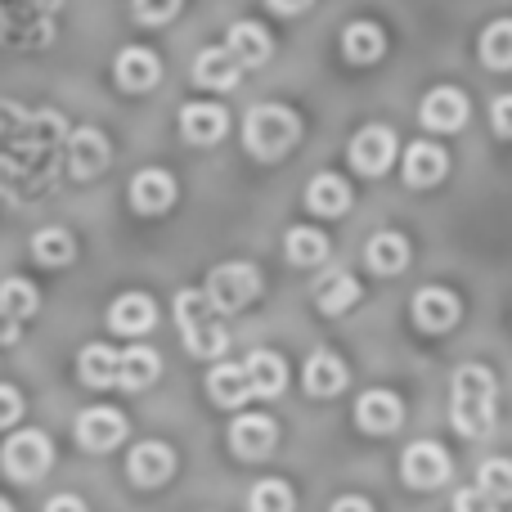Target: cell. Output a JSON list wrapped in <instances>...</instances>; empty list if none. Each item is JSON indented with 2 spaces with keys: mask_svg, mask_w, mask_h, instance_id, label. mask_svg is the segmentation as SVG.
I'll return each instance as SVG.
<instances>
[{
  "mask_svg": "<svg viewBox=\"0 0 512 512\" xmlns=\"http://www.w3.org/2000/svg\"><path fill=\"white\" fill-rule=\"evenodd\" d=\"M450 418H454V432L468 436V441H481V436L495 432V373L486 364H463L454 373Z\"/></svg>",
  "mask_w": 512,
  "mask_h": 512,
  "instance_id": "1",
  "label": "cell"
},
{
  "mask_svg": "<svg viewBox=\"0 0 512 512\" xmlns=\"http://www.w3.org/2000/svg\"><path fill=\"white\" fill-rule=\"evenodd\" d=\"M176 324H180V337H185L189 355H198V360H216V355L225 351V342H230L221 319H216L212 297L198 288H185L176 297Z\"/></svg>",
  "mask_w": 512,
  "mask_h": 512,
  "instance_id": "2",
  "label": "cell"
},
{
  "mask_svg": "<svg viewBox=\"0 0 512 512\" xmlns=\"http://www.w3.org/2000/svg\"><path fill=\"white\" fill-rule=\"evenodd\" d=\"M297 135H301L297 113L283 104H256L248 113V122H243V144H248V153L261 162L283 158V153L297 144Z\"/></svg>",
  "mask_w": 512,
  "mask_h": 512,
  "instance_id": "3",
  "label": "cell"
},
{
  "mask_svg": "<svg viewBox=\"0 0 512 512\" xmlns=\"http://www.w3.org/2000/svg\"><path fill=\"white\" fill-rule=\"evenodd\" d=\"M54 463V445L45 432H36V427H27V432H14L5 441V450H0V468H5L9 481H36L45 477Z\"/></svg>",
  "mask_w": 512,
  "mask_h": 512,
  "instance_id": "4",
  "label": "cell"
},
{
  "mask_svg": "<svg viewBox=\"0 0 512 512\" xmlns=\"http://www.w3.org/2000/svg\"><path fill=\"white\" fill-rule=\"evenodd\" d=\"M203 292L212 297V306L221 310V315H234V310H243L248 301H256V292H261V274H256V265H248V261L216 265V270L207 274Z\"/></svg>",
  "mask_w": 512,
  "mask_h": 512,
  "instance_id": "5",
  "label": "cell"
},
{
  "mask_svg": "<svg viewBox=\"0 0 512 512\" xmlns=\"http://www.w3.org/2000/svg\"><path fill=\"white\" fill-rule=\"evenodd\" d=\"M400 477H405V486H414V490L445 486V481H450V454H445L436 441H414L405 450V459H400Z\"/></svg>",
  "mask_w": 512,
  "mask_h": 512,
  "instance_id": "6",
  "label": "cell"
},
{
  "mask_svg": "<svg viewBox=\"0 0 512 512\" xmlns=\"http://www.w3.org/2000/svg\"><path fill=\"white\" fill-rule=\"evenodd\" d=\"M468 113H472V104H468V95H463V90L436 86V90H427L423 108H418V122H423L427 131L450 135V131H459V126H468Z\"/></svg>",
  "mask_w": 512,
  "mask_h": 512,
  "instance_id": "7",
  "label": "cell"
},
{
  "mask_svg": "<svg viewBox=\"0 0 512 512\" xmlns=\"http://www.w3.org/2000/svg\"><path fill=\"white\" fill-rule=\"evenodd\" d=\"M126 441V418L108 405H95L77 418V445L90 454H108L113 445Z\"/></svg>",
  "mask_w": 512,
  "mask_h": 512,
  "instance_id": "8",
  "label": "cell"
},
{
  "mask_svg": "<svg viewBox=\"0 0 512 512\" xmlns=\"http://www.w3.org/2000/svg\"><path fill=\"white\" fill-rule=\"evenodd\" d=\"M171 472H176V454H171L167 441H144V445H135L131 459H126V477L140 490H158Z\"/></svg>",
  "mask_w": 512,
  "mask_h": 512,
  "instance_id": "9",
  "label": "cell"
},
{
  "mask_svg": "<svg viewBox=\"0 0 512 512\" xmlns=\"http://www.w3.org/2000/svg\"><path fill=\"white\" fill-rule=\"evenodd\" d=\"M108 158H113V149H108L104 131L81 126V131L68 135V171H72V180H95L99 171L108 167Z\"/></svg>",
  "mask_w": 512,
  "mask_h": 512,
  "instance_id": "10",
  "label": "cell"
},
{
  "mask_svg": "<svg viewBox=\"0 0 512 512\" xmlns=\"http://www.w3.org/2000/svg\"><path fill=\"white\" fill-rule=\"evenodd\" d=\"M391 162H396V135L387 126H364L351 140V167L360 176H382Z\"/></svg>",
  "mask_w": 512,
  "mask_h": 512,
  "instance_id": "11",
  "label": "cell"
},
{
  "mask_svg": "<svg viewBox=\"0 0 512 512\" xmlns=\"http://www.w3.org/2000/svg\"><path fill=\"white\" fill-rule=\"evenodd\" d=\"M355 423H360L364 432H373V436H387V432H396V427L405 423V405H400L396 391L373 387V391H364L360 405H355Z\"/></svg>",
  "mask_w": 512,
  "mask_h": 512,
  "instance_id": "12",
  "label": "cell"
},
{
  "mask_svg": "<svg viewBox=\"0 0 512 512\" xmlns=\"http://www.w3.org/2000/svg\"><path fill=\"white\" fill-rule=\"evenodd\" d=\"M274 441H279V427L265 414H243V418H234V427H230V450L248 463L265 459V454L274 450Z\"/></svg>",
  "mask_w": 512,
  "mask_h": 512,
  "instance_id": "13",
  "label": "cell"
},
{
  "mask_svg": "<svg viewBox=\"0 0 512 512\" xmlns=\"http://www.w3.org/2000/svg\"><path fill=\"white\" fill-rule=\"evenodd\" d=\"M113 77L122 90H135V95H140V90H153L162 81V59L153 50H144V45H126L113 63Z\"/></svg>",
  "mask_w": 512,
  "mask_h": 512,
  "instance_id": "14",
  "label": "cell"
},
{
  "mask_svg": "<svg viewBox=\"0 0 512 512\" xmlns=\"http://www.w3.org/2000/svg\"><path fill=\"white\" fill-rule=\"evenodd\" d=\"M459 315H463V306L450 288H423L414 297V324L423 333H450L459 324Z\"/></svg>",
  "mask_w": 512,
  "mask_h": 512,
  "instance_id": "15",
  "label": "cell"
},
{
  "mask_svg": "<svg viewBox=\"0 0 512 512\" xmlns=\"http://www.w3.org/2000/svg\"><path fill=\"white\" fill-rule=\"evenodd\" d=\"M243 72L248 68H243L225 45H207V50L194 59V81L198 86H207V90H234L243 81Z\"/></svg>",
  "mask_w": 512,
  "mask_h": 512,
  "instance_id": "16",
  "label": "cell"
},
{
  "mask_svg": "<svg viewBox=\"0 0 512 512\" xmlns=\"http://www.w3.org/2000/svg\"><path fill=\"white\" fill-rule=\"evenodd\" d=\"M153 324H158V306H153V297H144V292H122V297L113 301V310H108V328L122 337H140V333H149Z\"/></svg>",
  "mask_w": 512,
  "mask_h": 512,
  "instance_id": "17",
  "label": "cell"
},
{
  "mask_svg": "<svg viewBox=\"0 0 512 512\" xmlns=\"http://www.w3.org/2000/svg\"><path fill=\"white\" fill-rule=\"evenodd\" d=\"M171 203H176V180H171L167 171L149 167L131 180V207L140 216H162Z\"/></svg>",
  "mask_w": 512,
  "mask_h": 512,
  "instance_id": "18",
  "label": "cell"
},
{
  "mask_svg": "<svg viewBox=\"0 0 512 512\" xmlns=\"http://www.w3.org/2000/svg\"><path fill=\"white\" fill-rule=\"evenodd\" d=\"M445 171H450V158H445L441 144L418 140V144H409V149H405V180H409L414 189H432V185H441Z\"/></svg>",
  "mask_w": 512,
  "mask_h": 512,
  "instance_id": "19",
  "label": "cell"
},
{
  "mask_svg": "<svg viewBox=\"0 0 512 512\" xmlns=\"http://www.w3.org/2000/svg\"><path fill=\"white\" fill-rule=\"evenodd\" d=\"M225 50H230L234 59L243 63V68H261V63L274 54V41H270V32H265L261 23L243 18V23L230 27V36H225Z\"/></svg>",
  "mask_w": 512,
  "mask_h": 512,
  "instance_id": "20",
  "label": "cell"
},
{
  "mask_svg": "<svg viewBox=\"0 0 512 512\" xmlns=\"http://www.w3.org/2000/svg\"><path fill=\"white\" fill-rule=\"evenodd\" d=\"M117 369H122V351H113L108 342H90L77 355V373L86 387H117Z\"/></svg>",
  "mask_w": 512,
  "mask_h": 512,
  "instance_id": "21",
  "label": "cell"
},
{
  "mask_svg": "<svg viewBox=\"0 0 512 512\" xmlns=\"http://www.w3.org/2000/svg\"><path fill=\"white\" fill-rule=\"evenodd\" d=\"M225 126H230V117H225L221 104H189L180 113V131H185L189 144H216L225 135Z\"/></svg>",
  "mask_w": 512,
  "mask_h": 512,
  "instance_id": "22",
  "label": "cell"
},
{
  "mask_svg": "<svg viewBox=\"0 0 512 512\" xmlns=\"http://www.w3.org/2000/svg\"><path fill=\"white\" fill-rule=\"evenodd\" d=\"M243 369H248V382H252V396H265L274 400L283 387H288V364L279 360L274 351H252L248 360H243Z\"/></svg>",
  "mask_w": 512,
  "mask_h": 512,
  "instance_id": "23",
  "label": "cell"
},
{
  "mask_svg": "<svg viewBox=\"0 0 512 512\" xmlns=\"http://www.w3.org/2000/svg\"><path fill=\"white\" fill-rule=\"evenodd\" d=\"M207 396H212L216 405H225V409H239L243 400L252 396L248 369H243V364H216V369L207 373Z\"/></svg>",
  "mask_w": 512,
  "mask_h": 512,
  "instance_id": "24",
  "label": "cell"
},
{
  "mask_svg": "<svg viewBox=\"0 0 512 512\" xmlns=\"http://www.w3.org/2000/svg\"><path fill=\"white\" fill-rule=\"evenodd\" d=\"M162 373V360L153 346H131V351H122V369H117V387L122 391H144L153 387Z\"/></svg>",
  "mask_w": 512,
  "mask_h": 512,
  "instance_id": "25",
  "label": "cell"
},
{
  "mask_svg": "<svg viewBox=\"0 0 512 512\" xmlns=\"http://www.w3.org/2000/svg\"><path fill=\"white\" fill-rule=\"evenodd\" d=\"M342 54L351 63H378L382 54H387V36H382V27L378 23H346V32H342Z\"/></svg>",
  "mask_w": 512,
  "mask_h": 512,
  "instance_id": "26",
  "label": "cell"
},
{
  "mask_svg": "<svg viewBox=\"0 0 512 512\" xmlns=\"http://www.w3.org/2000/svg\"><path fill=\"white\" fill-rule=\"evenodd\" d=\"M301 382H306L310 396H337V391L346 387V364L337 360L333 351H315L306 360V373H301Z\"/></svg>",
  "mask_w": 512,
  "mask_h": 512,
  "instance_id": "27",
  "label": "cell"
},
{
  "mask_svg": "<svg viewBox=\"0 0 512 512\" xmlns=\"http://www.w3.org/2000/svg\"><path fill=\"white\" fill-rule=\"evenodd\" d=\"M364 261H369L373 274H400L409 265V243L405 234L396 230H382L369 239V248H364Z\"/></svg>",
  "mask_w": 512,
  "mask_h": 512,
  "instance_id": "28",
  "label": "cell"
},
{
  "mask_svg": "<svg viewBox=\"0 0 512 512\" xmlns=\"http://www.w3.org/2000/svg\"><path fill=\"white\" fill-rule=\"evenodd\" d=\"M306 207L315 216H346V207H351V189H346L342 176H315L306 189Z\"/></svg>",
  "mask_w": 512,
  "mask_h": 512,
  "instance_id": "29",
  "label": "cell"
},
{
  "mask_svg": "<svg viewBox=\"0 0 512 512\" xmlns=\"http://www.w3.org/2000/svg\"><path fill=\"white\" fill-rule=\"evenodd\" d=\"M355 301H360V283H355L351 274H328L315 288V306L324 310V315H346Z\"/></svg>",
  "mask_w": 512,
  "mask_h": 512,
  "instance_id": "30",
  "label": "cell"
},
{
  "mask_svg": "<svg viewBox=\"0 0 512 512\" xmlns=\"http://www.w3.org/2000/svg\"><path fill=\"white\" fill-rule=\"evenodd\" d=\"M481 63L495 72L512 68V18H495V23L481 32Z\"/></svg>",
  "mask_w": 512,
  "mask_h": 512,
  "instance_id": "31",
  "label": "cell"
},
{
  "mask_svg": "<svg viewBox=\"0 0 512 512\" xmlns=\"http://www.w3.org/2000/svg\"><path fill=\"white\" fill-rule=\"evenodd\" d=\"M283 252H288L292 265H319L328 256V239L319 230H310V225H297V230H288V239H283Z\"/></svg>",
  "mask_w": 512,
  "mask_h": 512,
  "instance_id": "32",
  "label": "cell"
},
{
  "mask_svg": "<svg viewBox=\"0 0 512 512\" xmlns=\"http://www.w3.org/2000/svg\"><path fill=\"white\" fill-rule=\"evenodd\" d=\"M32 256L41 265H68L77 256V243H72L68 230H41L32 234Z\"/></svg>",
  "mask_w": 512,
  "mask_h": 512,
  "instance_id": "33",
  "label": "cell"
},
{
  "mask_svg": "<svg viewBox=\"0 0 512 512\" xmlns=\"http://www.w3.org/2000/svg\"><path fill=\"white\" fill-rule=\"evenodd\" d=\"M297 495L288 490V481H261L248 495V512H292Z\"/></svg>",
  "mask_w": 512,
  "mask_h": 512,
  "instance_id": "34",
  "label": "cell"
},
{
  "mask_svg": "<svg viewBox=\"0 0 512 512\" xmlns=\"http://www.w3.org/2000/svg\"><path fill=\"white\" fill-rule=\"evenodd\" d=\"M36 306H41V297H36V288L27 279H5L0 283V310H9L14 319L36 315Z\"/></svg>",
  "mask_w": 512,
  "mask_h": 512,
  "instance_id": "35",
  "label": "cell"
},
{
  "mask_svg": "<svg viewBox=\"0 0 512 512\" xmlns=\"http://www.w3.org/2000/svg\"><path fill=\"white\" fill-rule=\"evenodd\" d=\"M477 486L486 490L495 504H499V499L508 504V499H512V459H486V463H481V472H477Z\"/></svg>",
  "mask_w": 512,
  "mask_h": 512,
  "instance_id": "36",
  "label": "cell"
},
{
  "mask_svg": "<svg viewBox=\"0 0 512 512\" xmlns=\"http://www.w3.org/2000/svg\"><path fill=\"white\" fill-rule=\"evenodd\" d=\"M180 5H185V0H131L135 18H140V23H149V27L171 23V18L180 14Z\"/></svg>",
  "mask_w": 512,
  "mask_h": 512,
  "instance_id": "37",
  "label": "cell"
},
{
  "mask_svg": "<svg viewBox=\"0 0 512 512\" xmlns=\"http://www.w3.org/2000/svg\"><path fill=\"white\" fill-rule=\"evenodd\" d=\"M454 512H499V504L481 486H472V490H459V495H454Z\"/></svg>",
  "mask_w": 512,
  "mask_h": 512,
  "instance_id": "38",
  "label": "cell"
},
{
  "mask_svg": "<svg viewBox=\"0 0 512 512\" xmlns=\"http://www.w3.org/2000/svg\"><path fill=\"white\" fill-rule=\"evenodd\" d=\"M18 418H23V396H18V387L0 382V427H14Z\"/></svg>",
  "mask_w": 512,
  "mask_h": 512,
  "instance_id": "39",
  "label": "cell"
},
{
  "mask_svg": "<svg viewBox=\"0 0 512 512\" xmlns=\"http://www.w3.org/2000/svg\"><path fill=\"white\" fill-rule=\"evenodd\" d=\"M490 126H495L504 140H512V95H499L495 104H490Z\"/></svg>",
  "mask_w": 512,
  "mask_h": 512,
  "instance_id": "40",
  "label": "cell"
},
{
  "mask_svg": "<svg viewBox=\"0 0 512 512\" xmlns=\"http://www.w3.org/2000/svg\"><path fill=\"white\" fill-rule=\"evenodd\" d=\"M18 333H23V319H14L9 310H0V342H18Z\"/></svg>",
  "mask_w": 512,
  "mask_h": 512,
  "instance_id": "41",
  "label": "cell"
},
{
  "mask_svg": "<svg viewBox=\"0 0 512 512\" xmlns=\"http://www.w3.org/2000/svg\"><path fill=\"white\" fill-rule=\"evenodd\" d=\"M45 512H86V504H81L77 495H54L50 504H45Z\"/></svg>",
  "mask_w": 512,
  "mask_h": 512,
  "instance_id": "42",
  "label": "cell"
},
{
  "mask_svg": "<svg viewBox=\"0 0 512 512\" xmlns=\"http://www.w3.org/2000/svg\"><path fill=\"white\" fill-rule=\"evenodd\" d=\"M328 512H373V508H369V499H360V495H342Z\"/></svg>",
  "mask_w": 512,
  "mask_h": 512,
  "instance_id": "43",
  "label": "cell"
},
{
  "mask_svg": "<svg viewBox=\"0 0 512 512\" xmlns=\"http://www.w3.org/2000/svg\"><path fill=\"white\" fill-rule=\"evenodd\" d=\"M265 5H270L274 14H301V9H310L315 0H265Z\"/></svg>",
  "mask_w": 512,
  "mask_h": 512,
  "instance_id": "44",
  "label": "cell"
},
{
  "mask_svg": "<svg viewBox=\"0 0 512 512\" xmlns=\"http://www.w3.org/2000/svg\"><path fill=\"white\" fill-rule=\"evenodd\" d=\"M0 512H14V508H9V499H0Z\"/></svg>",
  "mask_w": 512,
  "mask_h": 512,
  "instance_id": "45",
  "label": "cell"
}]
</instances>
